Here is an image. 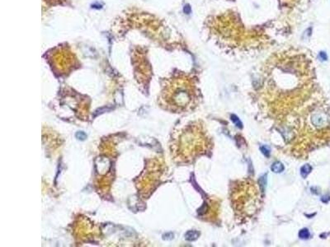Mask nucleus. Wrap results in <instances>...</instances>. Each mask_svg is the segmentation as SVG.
Instances as JSON below:
<instances>
[{"mask_svg":"<svg viewBox=\"0 0 330 247\" xmlns=\"http://www.w3.org/2000/svg\"><path fill=\"white\" fill-rule=\"evenodd\" d=\"M230 197L235 215L243 220L255 216L262 205L258 186L250 178L234 181L230 186Z\"/></svg>","mask_w":330,"mask_h":247,"instance_id":"2","label":"nucleus"},{"mask_svg":"<svg viewBox=\"0 0 330 247\" xmlns=\"http://www.w3.org/2000/svg\"><path fill=\"white\" fill-rule=\"evenodd\" d=\"M311 171H312L311 166L309 165V164H306V165H305L304 167H301V169H300V174H301L302 177L306 178V176H307L311 172Z\"/></svg>","mask_w":330,"mask_h":247,"instance_id":"6","label":"nucleus"},{"mask_svg":"<svg viewBox=\"0 0 330 247\" xmlns=\"http://www.w3.org/2000/svg\"><path fill=\"white\" fill-rule=\"evenodd\" d=\"M272 171L275 173H280L284 171V166L282 165L281 162L279 161H276L275 163H273V165L271 167Z\"/></svg>","mask_w":330,"mask_h":247,"instance_id":"5","label":"nucleus"},{"mask_svg":"<svg viewBox=\"0 0 330 247\" xmlns=\"http://www.w3.org/2000/svg\"><path fill=\"white\" fill-rule=\"evenodd\" d=\"M319 56L321 57V59H322L323 60H326V59H327V55H326V54L324 53V52H321L320 55H319Z\"/></svg>","mask_w":330,"mask_h":247,"instance_id":"11","label":"nucleus"},{"mask_svg":"<svg viewBox=\"0 0 330 247\" xmlns=\"http://www.w3.org/2000/svg\"><path fill=\"white\" fill-rule=\"evenodd\" d=\"M183 11L186 14H190V13H191V7H190L189 4H187V5L184 6Z\"/></svg>","mask_w":330,"mask_h":247,"instance_id":"10","label":"nucleus"},{"mask_svg":"<svg viewBox=\"0 0 330 247\" xmlns=\"http://www.w3.org/2000/svg\"><path fill=\"white\" fill-rule=\"evenodd\" d=\"M310 231L308 229H302L299 232V237L300 239H308L310 237Z\"/></svg>","mask_w":330,"mask_h":247,"instance_id":"7","label":"nucleus"},{"mask_svg":"<svg viewBox=\"0 0 330 247\" xmlns=\"http://www.w3.org/2000/svg\"><path fill=\"white\" fill-rule=\"evenodd\" d=\"M261 151L263 154L265 155L266 157H269L270 155V150L267 147H261Z\"/></svg>","mask_w":330,"mask_h":247,"instance_id":"9","label":"nucleus"},{"mask_svg":"<svg viewBox=\"0 0 330 247\" xmlns=\"http://www.w3.org/2000/svg\"><path fill=\"white\" fill-rule=\"evenodd\" d=\"M165 109L176 113L193 109L197 103V92L195 85L189 78H177L166 86L162 93Z\"/></svg>","mask_w":330,"mask_h":247,"instance_id":"3","label":"nucleus"},{"mask_svg":"<svg viewBox=\"0 0 330 247\" xmlns=\"http://www.w3.org/2000/svg\"><path fill=\"white\" fill-rule=\"evenodd\" d=\"M200 236V232L197 231H188L185 234V238L186 240L190 241H196V239Z\"/></svg>","mask_w":330,"mask_h":247,"instance_id":"4","label":"nucleus"},{"mask_svg":"<svg viewBox=\"0 0 330 247\" xmlns=\"http://www.w3.org/2000/svg\"><path fill=\"white\" fill-rule=\"evenodd\" d=\"M231 119H232L233 122L237 125V127H238V128H242V123L240 122L239 119H238L236 115H233L232 116H231Z\"/></svg>","mask_w":330,"mask_h":247,"instance_id":"8","label":"nucleus"},{"mask_svg":"<svg viewBox=\"0 0 330 247\" xmlns=\"http://www.w3.org/2000/svg\"><path fill=\"white\" fill-rule=\"evenodd\" d=\"M212 148V141L200 122L187 124L174 138L171 150L179 161L187 162L206 155Z\"/></svg>","mask_w":330,"mask_h":247,"instance_id":"1","label":"nucleus"}]
</instances>
